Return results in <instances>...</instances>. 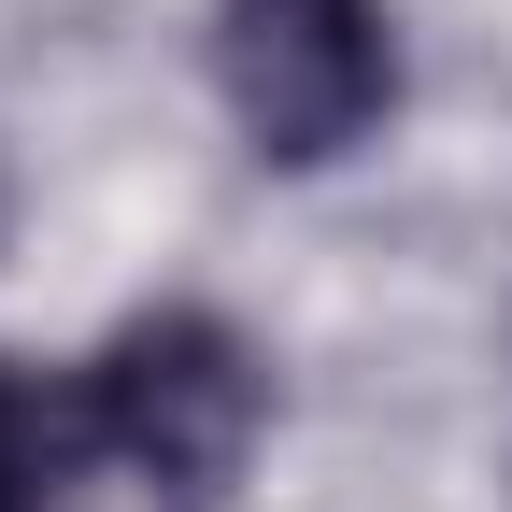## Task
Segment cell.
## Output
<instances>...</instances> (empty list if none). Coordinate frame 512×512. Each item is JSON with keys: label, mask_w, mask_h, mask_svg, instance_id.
Returning <instances> with one entry per match:
<instances>
[{"label": "cell", "mask_w": 512, "mask_h": 512, "mask_svg": "<svg viewBox=\"0 0 512 512\" xmlns=\"http://www.w3.org/2000/svg\"><path fill=\"white\" fill-rule=\"evenodd\" d=\"M256 413H271V384H256V342L228 313H143V328H114V356L86 370V427L171 512H214L242 484Z\"/></svg>", "instance_id": "obj_1"}, {"label": "cell", "mask_w": 512, "mask_h": 512, "mask_svg": "<svg viewBox=\"0 0 512 512\" xmlns=\"http://www.w3.org/2000/svg\"><path fill=\"white\" fill-rule=\"evenodd\" d=\"M228 114L256 128V157H342L370 143V114L399 100V43H384V0H228Z\"/></svg>", "instance_id": "obj_2"}, {"label": "cell", "mask_w": 512, "mask_h": 512, "mask_svg": "<svg viewBox=\"0 0 512 512\" xmlns=\"http://www.w3.org/2000/svg\"><path fill=\"white\" fill-rule=\"evenodd\" d=\"M72 441H100L72 399H43L29 370H0V512H43L57 470H72Z\"/></svg>", "instance_id": "obj_3"}]
</instances>
